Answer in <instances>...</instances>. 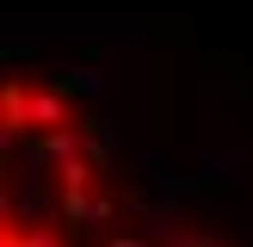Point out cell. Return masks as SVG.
<instances>
[{
  "label": "cell",
  "mask_w": 253,
  "mask_h": 247,
  "mask_svg": "<svg viewBox=\"0 0 253 247\" xmlns=\"http://www.w3.org/2000/svg\"><path fill=\"white\" fill-rule=\"evenodd\" d=\"M25 124L31 130H68L74 124V105L62 86H31V99H25Z\"/></svg>",
  "instance_id": "6da1fadb"
},
{
  "label": "cell",
  "mask_w": 253,
  "mask_h": 247,
  "mask_svg": "<svg viewBox=\"0 0 253 247\" xmlns=\"http://www.w3.org/2000/svg\"><path fill=\"white\" fill-rule=\"evenodd\" d=\"M74 155H86V130H81V124H68V130H43V142L25 148L31 167H62V161H74Z\"/></svg>",
  "instance_id": "7a4b0ae2"
},
{
  "label": "cell",
  "mask_w": 253,
  "mask_h": 247,
  "mask_svg": "<svg viewBox=\"0 0 253 247\" xmlns=\"http://www.w3.org/2000/svg\"><path fill=\"white\" fill-rule=\"evenodd\" d=\"M0 247H68L62 222H31V229H0Z\"/></svg>",
  "instance_id": "3957f363"
},
{
  "label": "cell",
  "mask_w": 253,
  "mask_h": 247,
  "mask_svg": "<svg viewBox=\"0 0 253 247\" xmlns=\"http://www.w3.org/2000/svg\"><path fill=\"white\" fill-rule=\"evenodd\" d=\"M99 173H105V167H99L93 155H74V161H62V167H56V185H62V192H93Z\"/></svg>",
  "instance_id": "277c9868"
},
{
  "label": "cell",
  "mask_w": 253,
  "mask_h": 247,
  "mask_svg": "<svg viewBox=\"0 0 253 247\" xmlns=\"http://www.w3.org/2000/svg\"><path fill=\"white\" fill-rule=\"evenodd\" d=\"M81 130H86V155H93L99 167H111V124L93 118V124H81Z\"/></svg>",
  "instance_id": "5b68a950"
},
{
  "label": "cell",
  "mask_w": 253,
  "mask_h": 247,
  "mask_svg": "<svg viewBox=\"0 0 253 247\" xmlns=\"http://www.w3.org/2000/svg\"><path fill=\"white\" fill-rule=\"evenodd\" d=\"M155 247H216V241H210V235H198V229H167Z\"/></svg>",
  "instance_id": "8992f818"
},
{
  "label": "cell",
  "mask_w": 253,
  "mask_h": 247,
  "mask_svg": "<svg viewBox=\"0 0 253 247\" xmlns=\"http://www.w3.org/2000/svg\"><path fill=\"white\" fill-rule=\"evenodd\" d=\"M142 210H148L155 229H173V222H179V204H142Z\"/></svg>",
  "instance_id": "52a82bcc"
},
{
  "label": "cell",
  "mask_w": 253,
  "mask_h": 247,
  "mask_svg": "<svg viewBox=\"0 0 253 247\" xmlns=\"http://www.w3.org/2000/svg\"><path fill=\"white\" fill-rule=\"evenodd\" d=\"M111 216H118V198H111V192H93V229L111 222Z\"/></svg>",
  "instance_id": "ba28073f"
},
{
  "label": "cell",
  "mask_w": 253,
  "mask_h": 247,
  "mask_svg": "<svg viewBox=\"0 0 253 247\" xmlns=\"http://www.w3.org/2000/svg\"><path fill=\"white\" fill-rule=\"evenodd\" d=\"M105 247H148V241H142V235H111Z\"/></svg>",
  "instance_id": "9c48e42d"
},
{
  "label": "cell",
  "mask_w": 253,
  "mask_h": 247,
  "mask_svg": "<svg viewBox=\"0 0 253 247\" xmlns=\"http://www.w3.org/2000/svg\"><path fill=\"white\" fill-rule=\"evenodd\" d=\"M216 247H222V241H216Z\"/></svg>",
  "instance_id": "30bf717a"
}]
</instances>
